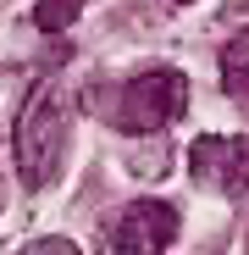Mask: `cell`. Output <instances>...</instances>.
<instances>
[{"instance_id": "cell-1", "label": "cell", "mask_w": 249, "mask_h": 255, "mask_svg": "<svg viewBox=\"0 0 249 255\" xmlns=\"http://www.w3.org/2000/svg\"><path fill=\"white\" fill-rule=\"evenodd\" d=\"M67 161V111H61V89L39 83L28 95L22 117H17V166L28 189H50Z\"/></svg>"}, {"instance_id": "cell-8", "label": "cell", "mask_w": 249, "mask_h": 255, "mask_svg": "<svg viewBox=\"0 0 249 255\" xmlns=\"http://www.w3.org/2000/svg\"><path fill=\"white\" fill-rule=\"evenodd\" d=\"M0 205H6V189H0Z\"/></svg>"}, {"instance_id": "cell-7", "label": "cell", "mask_w": 249, "mask_h": 255, "mask_svg": "<svg viewBox=\"0 0 249 255\" xmlns=\"http://www.w3.org/2000/svg\"><path fill=\"white\" fill-rule=\"evenodd\" d=\"M22 255H83L78 244H67V239H33Z\"/></svg>"}, {"instance_id": "cell-3", "label": "cell", "mask_w": 249, "mask_h": 255, "mask_svg": "<svg viewBox=\"0 0 249 255\" xmlns=\"http://www.w3.org/2000/svg\"><path fill=\"white\" fill-rule=\"evenodd\" d=\"M177 239V205L166 200H133L122 205L100 233V255H161Z\"/></svg>"}, {"instance_id": "cell-6", "label": "cell", "mask_w": 249, "mask_h": 255, "mask_svg": "<svg viewBox=\"0 0 249 255\" xmlns=\"http://www.w3.org/2000/svg\"><path fill=\"white\" fill-rule=\"evenodd\" d=\"M78 6H83V0H39L33 22H39V28H67V22L78 17Z\"/></svg>"}, {"instance_id": "cell-4", "label": "cell", "mask_w": 249, "mask_h": 255, "mask_svg": "<svg viewBox=\"0 0 249 255\" xmlns=\"http://www.w3.org/2000/svg\"><path fill=\"white\" fill-rule=\"evenodd\" d=\"M188 166L199 183H211L216 194H249V139H194Z\"/></svg>"}, {"instance_id": "cell-2", "label": "cell", "mask_w": 249, "mask_h": 255, "mask_svg": "<svg viewBox=\"0 0 249 255\" xmlns=\"http://www.w3.org/2000/svg\"><path fill=\"white\" fill-rule=\"evenodd\" d=\"M188 106V78L172 72V67H155V72H139L116 89V100L105 106V117L122 128V133H161L166 122H177Z\"/></svg>"}, {"instance_id": "cell-5", "label": "cell", "mask_w": 249, "mask_h": 255, "mask_svg": "<svg viewBox=\"0 0 249 255\" xmlns=\"http://www.w3.org/2000/svg\"><path fill=\"white\" fill-rule=\"evenodd\" d=\"M222 89L233 100H249V28L227 39V50H222Z\"/></svg>"}]
</instances>
